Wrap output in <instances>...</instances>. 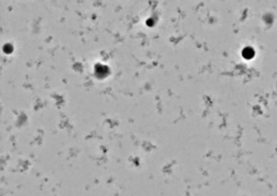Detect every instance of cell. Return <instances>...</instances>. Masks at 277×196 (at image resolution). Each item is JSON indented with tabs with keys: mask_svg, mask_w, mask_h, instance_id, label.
<instances>
[{
	"mask_svg": "<svg viewBox=\"0 0 277 196\" xmlns=\"http://www.w3.org/2000/svg\"><path fill=\"white\" fill-rule=\"evenodd\" d=\"M242 56L247 59H250L254 57L255 52L254 50L251 47L245 48L242 51Z\"/></svg>",
	"mask_w": 277,
	"mask_h": 196,
	"instance_id": "obj_1",
	"label": "cell"
}]
</instances>
